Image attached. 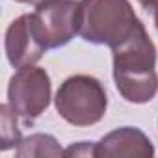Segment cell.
<instances>
[{
	"label": "cell",
	"mask_w": 158,
	"mask_h": 158,
	"mask_svg": "<svg viewBox=\"0 0 158 158\" xmlns=\"http://www.w3.org/2000/svg\"><path fill=\"white\" fill-rule=\"evenodd\" d=\"M30 15L37 41L45 50L65 47L80 28V2L76 0H45Z\"/></svg>",
	"instance_id": "obj_4"
},
{
	"label": "cell",
	"mask_w": 158,
	"mask_h": 158,
	"mask_svg": "<svg viewBox=\"0 0 158 158\" xmlns=\"http://www.w3.org/2000/svg\"><path fill=\"white\" fill-rule=\"evenodd\" d=\"M17 114L11 110L10 104H2L0 106V149L8 151L11 147H17L21 143V128L17 125Z\"/></svg>",
	"instance_id": "obj_9"
},
{
	"label": "cell",
	"mask_w": 158,
	"mask_h": 158,
	"mask_svg": "<svg viewBox=\"0 0 158 158\" xmlns=\"http://www.w3.org/2000/svg\"><path fill=\"white\" fill-rule=\"evenodd\" d=\"M93 156H138L152 158L154 147L152 141L136 127H121L106 134L99 143H95Z\"/></svg>",
	"instance_id": "obj_7"
},
{
	"label": "cell",
	"mask_w": 158,
	"mask_h": 158,
	"mask_svg": "<svg viewBox=\"0 0 158 158\" xmlns=\"http://www.w3.org/2000/svg\"><path fill=\"white\" fill-rule=\"evenodd\" d=\"M15 2H21V4H34V6H37V4L45 2V0H15Z\"/></svg>",
	"instance_id": "obj_12"
},
{
	"label": "cell",
	"mask_w": 158,
	"mask_h": 158,
	"mask_svg": "<svg viewBox=\"0 0 158 158\" xmlns=\"http://www.w3.org/2000/svg\"><path fill=\"white\" fill-rule=\"evenodd\" d=\"M50 95V76L43 67H23L10 78L8 104L26 125H32L48 108Z\"/></svg>",
	"instance_id": "obj_5"
},
{
	"label": "cell",
	"mask_w": 158,
	"mask_h": 158,
	"mask_svg": "<svg viewBox=\"0 0 158 158\" xmlns=\"http://www.w3.org/2000/svg\"><path fill=\"white\" fill-rule=\"evenodd\" d=\"M15 154L19 158H43V156H60L63 154L58 139L50 134H32L28 138H23L17 145Z\"/></svg>",
	"instance_id": "obj_8"
},
{
	"label": "cell",
	"mask_w": 158,
	"mask_h": 158,
	"mask_svg": "<svg viewBox=\"0 0 158 158\" xmlns=\"http://www.w3.org/2000/svg\"><path fill=\"white\" fill-rule=\"evenodd\" d=\"M139 24L128 0H80L78 34L88 43L114 48L128 39Z\"/></svg>",
	"instance_id": "obj_2"
},
{
	"label": "cell",
	"mask_w": 158,
	"mask_h": 158,
	"mask_svg": "<svg viewBox=\"0 0 158 158\" xmlns=\"http://www.w3.org/2000/svg\"><path fill=\"white\" fill-rule=\"evenodd\" d=\"M141 4V8H145L147 11H158V0H138Z\"/></svg>",
	"instance_id": "obj_11"
},
{
	"label": "cell",
	"mask_w": 158,
	"mask_h": 158,
	"mask_svg": "<svg viewBox=\"0 0 158 158\" xmlns=\"http://www.w3.org/2000/svg\"><path fill=\"white\" fill-rule=\"evenodd\" d=\"M63 121L73 127L97 125L108 108L106 89L101 80L89 74H74L61 82L54 99Z\"/></svg>",
	"instance_id": "obj_3"
},
{
	"label": "cell",
	"mask_w": 158,
	"mask_h": 158,
	"mask_svg": "<svg viewBox=\"0 0 158 158\" xmlns=\"http://www.w3.org/2000/svg\"><path fill=\"white\" fill-rule=\"evenodd\" d=\"M154 26H156V30H158V11H154Z\"/></svg>",
	"instance_id": "obj_13"
},
{
	"label": "cell",
	"mask_w": 158,
	"mask_h": 158,
	"mask_svg": "<svg viewBox=\"0 0 158 158\" xmlns=\"http://www.w3.org/2000/svg\"><path fill=\"white\" fill-rule=\"evenodd\" d=\"M114 80L119 95L132 104H145L158 93L156 47L143 23L121 45L112 48Z\"/></svg>",
	"instance_id": "obj_1"
},
{
	"label": "cell",
	"mask_w": 158,
	"mask_h": 158,
	"mask_svg": "<svg viewBox=\"0 0 158 158\" xmlns=\"http://www.w3.org/2000/svg\"><path fill=\"white\" fill-rule=\"evenodd\" d=\"M93 149H95V143L93 141H80L78 145H73L69 149L63 151L65 156H93Z\"/></svg>",
	"instance_id": "obj_10"
},
{
	"label": "cell",
	"mask_w": 158,
	"mask_h": 158,
	"mask_svg": "<svg viewBox=\"0 0 158 158\" xmlns=\"http://www.w3.org/2000/svg\"><path fill=\"white\" fill-rule=\"evenodd\" d=\"M4 45H6L8 61L15 69L35 65L45 54V48L41 47V43L37 41V35L34 32L30 13L17 17L8 26Z\"/></svg>",
	"instance_id": "obj_6"
}]
</instances>
